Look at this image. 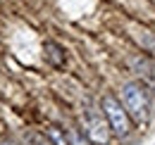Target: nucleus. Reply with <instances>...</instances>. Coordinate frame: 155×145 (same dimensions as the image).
I'll return each mask as SVG.
<instances>
[{
    "label": "nucleus",
    "mask_w": 155,
    "mask_h": 145,
    "mask_svg": "<svg viewBox=\"0 0 155 145\" xmlns=\"http://www.w3.org/2000/svg\"><path fill=\"white\" fill-rule=\"evenodd\" d=\"M103 112L107 117V124L115 131L117 136H127L129 133V117H127V109L119 105L115 95H105L103 98Z\"/></svg>",
    "instance_id": "2"
},
{
    "label": "nucleus",
    "mask_w": 155,
    "mask_h": 145,
    "mask_svg": "<svg viewBox=\"0 0 155 145\" xmlns=\"http://www.w3.org/2000/svg\"><path fill=\"white\" fill-rule=\"evenodd\" d=\"M88 136H91L96 143H107V138H110V133H107V124H105L103 119H91Z\"/></svg>",
    "instance_id": "3"
},
{
    "label": "nucleus",
    "mask_w": 155,
    "mask_h": 145,
    "mask_svg": "<svg viewBox=\"0 0 155 145\" xmlns=\"http://www.w3.org/2000/svg\"><path fill=\"white\" fill-rule=\"evenodd\" d=\"M122 95H124V107L129 109V114L134 117L136 121H146V117H148V98H146V91L138 83H127Z\"/></svg>",
    "instance_id": "1"
}]
</instances>
